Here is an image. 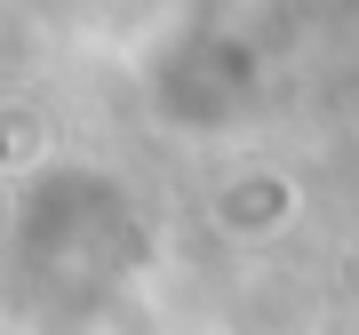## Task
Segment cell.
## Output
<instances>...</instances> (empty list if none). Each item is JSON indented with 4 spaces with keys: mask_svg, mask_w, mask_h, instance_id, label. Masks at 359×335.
I'll use <instances>...</instances> for the list:
<instances>
[{
    "mask_svg": "<svg viewBox=\"0 0 359 335\" xmlns=\"http://www.w3.org/2000/svg\"><path fill=\"white\" fill-rule=\"evenodd\" d=\"M216 216H224V232L264 240V232H280V224L295 216V192H287L280 176H256V184H231V192L216 200Z\"/></svg>",
    "mask_w": 359,
    "mask_h": 335,
    "instance_id": "1",
    "label": "cell"
}]
</instances>
